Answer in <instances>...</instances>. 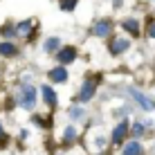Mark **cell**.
<instances>
[{
    "label": "cell",
    "mask_w": 155,
    "mask_h": 155,
    "mask_svg": "<svg viewBox=\"0 0 155 155\" xmlns=\"http://www.w3.org/2000/svg\"><path fill=\"white\" fill-rule=\"evenodd\" d=\"M16 104L20 106V108L25 110H31L36 106V88L34 85H23V88H18V92H16Z\"/></svg>",
    "instance_id": "6da1fadb"
},
{
    "label": "cell",
    "mask_w": 155,
    "mask_h": 155,
    "mask_svg": "<svg viewBox=\"0 0 155 155\" xmlns=\"http://www.w3.org/2000/svg\"><path fill=\"white\" fill-rule=\"evenodd\" d=\"M128 47H130V41L124 38V36H113L108 43V50L113 56H121L124 52H128Z\"/></svg>",
    "instance_id": "7a4b0ae2"
},
{
    "label": "cell",
    "mask_w": 155,
    "mask_h": 155,
    "mask_svg": "<svg viewBox=\"0 0 155 155\" xmlns=\"http://www.w3.org/2000/svg\"><path fill=\"white\" fill-rule=\"evenodd\" d=\"M92 34L97 38H106V36H113V20L110 18H99L92 27Z\"/></svg>",
    "instance_id": "3957f363"
},
{
    "label": "cell",
    "mask_w": 155,
    "mask_h": 155,
    "mask_svg": "<svg viewBox=\"0 0 155 155\" xmlns=\"http://www.w3.org/2000/svg\"><path fill=\"white\" fill-rule=\"evenodd\" d=\"M130 133V128H128V121H119V124L115 126V130H113V135H110V142H113V146H121L126 140V135Z\"/></svg>",
    "instance_id": "277c9868"
},
{
    "label": "cell",
    "mask_w": 155,
    "mask_h": 155,
    "mask_svg": "<svg viewBox=\"0 0 155 155\" xmlns=\"http://www.w3.org/2000/svg\"><path fill=\"white\" fill-rule=\"evenodd\" d=\"M97 94V79H90V81H83V85H81V90H79V94H77V99L79 101H90Z\"/></svg>",
    "instance_id": "5b68a950"
},
{
    "label": "cell",
    "mask_w": 155,
    "mask_h": 155,
    "mask_svg": "<svg viewBox=\"0 0 155 155\" xmlns=\"http://www.w3.org/2000/svg\"><path fill=\"white\" fill-rule=\"evenodd\" d=\"M128 94H130V97L135 99L144 110H148V113H151V110H155V101H153L151 97H146L144 92H140L137 88H128Z\"/></svg>",
    "instance_id": "8992f818"
},
{
    "label": "cell",
    "mask_w": 155,
    "mask_h": 155,
    "mask_svg": "<svg viewBox=\"0 0 155 155\" xmlns=\"http://www.w3.org/2000/svg\"><path fill=\"white\" fill-rule=\"evenodd\" d=\"M56 58H58V63H61L63 68H65L68 63H74L77 61V47H72V45L61 47V50L56 52Z\"/></svg>",
    "instance_id": "52a82bcc"
},
{
    "label": "cell",
    "mask_w": 155,
    "mask_h": 155,
    "mask_svg": "<svg viewBox=\"0 0 155 155\" xmlns=\"http://www.w3.org/2000/svg\"><path fill=\"white\" fill-rule=\"evenodd\" d=\"M121 27H124V31H128L130 36H140L142 34V25L137 18H124L121 20Z\"/></svg>",
    "instance_id": "ba28073f"
},
{
    "label": "cell",
    "mask_w": 155,
    "mask_h": 155,
    "mask_svg": "<svg viewBox=\"0 0 155 155\" xmlns=\"http://www.w3.org/2000/svg\"><path fill=\"white\" fill-rule=\"evenodd\" d=\"M47 77H50L52 83H65L68 81V70L63 65H56V68H52V70L47 72Z\"/></svg>",
    "instance_id": "9c48e42d"
},
{
    "label": "cell",
    "mask_w": 155,
    "mask_h": 155,
    "mask_svg": "<svg viewBox=\"0 0 155 155\" xmlns=\"http://www.w3.org/2000/svg\"><path fill=\"white\" fill-rule=\"evenodd\" d=\"M121 155H144V146H142L137 140H133V142L124 144V151H121Z\"/></svg>",
    "instance_id": "30bf717a"
},
{
    "label": "cell",
    "mask_w": 155,
    "mask_h": 155,
    "mask_svg": "<svg viewBox=\"0 0 155 155\" xmlns=\"http://www.w3.org/2000/svg\"><path fill=\"white\" fill-rule=\"evenodd\" d=\"M41 90H43V99H45V104L54 108V106L58 104V97H56V92H54V90H52V85H43Z\"/></svg>",
    "instance_id": "8fae6325"
},
{
    "label": "cell",
    "mask_w": 155,
    "mask_h": 155,
    "mask_svg": "<svg viewBox=\"0 0 155 155\" xmlns=\"http://www.w3.org/2000/svg\"><path fill=\"white\" fill-rule=\"evenodd\" d=\"M0 54L5 58H14V56H18V47L14 43H0Z\"/></svg>",
    "instance_id": "7c38bea8"
},
{
    "label": "cell",
    "mask_w": 155,
    "mask_h": 155,
    "mask_svg": "<svg viewBox=\"0 0 155 155\" xmlns=\"http://www.w3.org/2000/svg\"><path fill=\"white\" fill-rule=\"evenodd\" d=\"M31 29H34V20H31V18H27V20H23V23L16 25V31H18L20 36H27V38L31 36V34H29Z\"/></svg>",
    "instance_id": "4fadbf2b"
},
{
    "label": "cell",
    "mask_w": 155,
    "mask_h": 155,
    "mask_svg": "<svg viewBox=\"0 0 155 155\" xmlns=\"http://www.w3.org/2000/svg\"><path fill=\"white\" fill-rule=\"evenodd\" d=\"M34 124H38L41 128H52L54 119H52V115H34Z\"/></svg>",
    "instance_id": "5bb4252c"
},
{
    "label": "cell",
    "mask_w": 155,
    "mask_h": 155,
    "mask_svg": "<svg viewBox=\"0 0 155 155\" xmlns=\"http://www.w3.org/2000/svg\"><path fill=\"white\" fill-rule=\"evenodd\" d=\"M18 31H16V23H5L2 27H0V36H5V38H12V36H16Z\"/></svg>",
    "instance_id": "9a60e30c"
},
{
    "label": "cell",
    "mask_w": 155,
    "mask_h": 155,
    "mask_svg": "<svg viewBox=\"0 0 155 155\" xmlns=\"http://www.w3.org/2000/svg\"><path fill=\"white\" fill-rule=\"evenodd\" d=\"M43 50H45L47 54H52V52H58V50H61V41H58L56 36H54V38H47L45 45H43Z\"/></svg>",
    "instance_id": "2e32d148"
},
{
    "label": "cell",
    "mask_w": 155,
    "mask_h": 155,
    "mask_svg": "<svg viewBox=\"0 0 155 155\" xmlns=\"http://www.w3.org/2000/svg\"><path fill=\"white\" fill-rule=\"evenodd\" d=\"M74 140H77V128H74V126H68L65 133H63V142L70 144V142H74Z\"/></svg>",
    "instance_id": "e0dca14e"
},
{
    "label": "cell",
    "mask_w": 155,
    "mask_h": 155,
    "mask_svg": "<svg viewBox=\"0 0 155 155\" xmlns=\"http://www.w3.org/2000/svg\"><path fill=\"white\" fill-rule=\"evenodd\" d=\"M79 0H58V7L63 9V12H72L74 7H77Z\"/></svg>",
    "instance_id": "ac0fdd59"
},
{
    "label": "cell",
    "mask_w": 155,
    "mask_h": 155,
    "mask_svg": "<svg viewBox=\"0 0 155 155\" xmlns=\"http://www.w3.org/2000/svg\"><path fill=\"white\" fill-rule=\"evenodd\" d=\"M68 115H70L72 119H81V117H83V108H79V106H72V108L68 110Z\"/></svg>",
    "instance_id": "d6986e66"
},
{
    "label": "cell",
    "mask_w": 155,
    "mask_h": 155,
    "mask_svg": "<svg viewBox=\"0 0 155 155\" xmlns=\"http://www.w3.org/2000/svg\"><path fill=\"white\" fill-rule=\"evenodd\" d=\"M144 130H146V128H144V124H140V121H135V124H133V128H130V133H133L135 137L144 135Z\"/></svg>",
    "instance_id": "ffe728a7"
},
{
    "label": "cell",
    "mask_w": 155,
    "mask_h": 155,
    "mask_svg": "<svg viewBox=\"0 0 155 155\" xmlns=\"http://www.w3.org/2000/svg\"><path fill=\"white\" fill-rule=\"evenodd\" d=\"M146 36H148V38H155V18H148V25H146Z\"/></svg>",
    "instance_id": "44dd1931"
},
{
    "label": "cell",
    "mask_w": 155,
    "mask_h": 155,
    "mask_svg": "<svg viewBox=\"0 0 155 155\" xmlns=\"http://www.w3.org/2000/svg\"><path fill=\"white\" fill-rule=\"evenodd\" d=\"M0 140H5V128H2V124H0Z\"/></svg>",
    "instance_id": "7402d4cb"
}]
</instances>
